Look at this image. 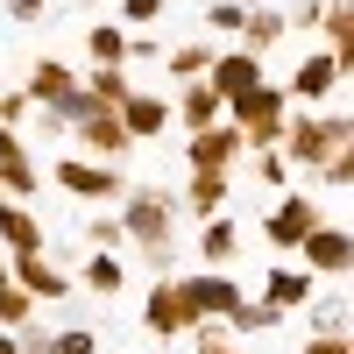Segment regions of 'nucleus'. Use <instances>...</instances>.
Instances as JSON below:
<instances>
[{
	"mask_svg": "<svg viewBox=\"0 0 354 354\" xmlns=\"http://www.w3.org/2000/svg\"><path fill=\"white\" fill-rule=\"evenodd\" d=\"M113 220H121V241L142 248V262H149L156 277H177V198L156 192V185H128L121 205H113Z\"/></svg>",
	"mask_w": 354,
	"mask_h": 354,
	"instance_id": "obj_1",
	"label": "nucleus"
},
{
	"mask_svg": "<svg viewBox=\"0 0 354 354\" xmlns=\"http://www.w3.org/2000/svg\"><path fill=\"white\" fill-rule=\"evenodd\" d=\"M347 142H354V121H347V113H290V121H283V142H277V156H283L290 170H305V177H312L333 149H347Z\"/></svg>",
	"mask_w": 354,
	"mask_h": 354,
	"instance_id": "obj_2",
	"label": "nucleus"
},
{
	"mask_svg": "<svg viewBox=\"0 0 354 354\" xmlns=\"http://www.w3.org/2000/svg\"><path fill=\"white\" fill-rule=\"evenodd\" d=\"M283 121H290V100H283L277 78H262L255 93L227 100V128L241 135V149H277V142H283Z\"/></svg>",
	"mask_w": 354,
	"mask_h": 354,
	"instance_id": "obj_3",
	"label": "nucleus"
},
{
	"mask_svg": "<svg viewBox=\"0 0 354 354\" xmlns=\"http://www.w3.org/2000/svg\"><path fill=\"white\" fill-rule=\"evenodd\" d=\"M57 192H71L78 205H121V192H128V177L113 170V163H93V156H57Z\"/></svg>",
	"mask_w": 354,
	"mask_h": 354,
	"instance_id": "obj_4",
	"label": "nucleus"
},
{
	"mask_svg": "<svg viewBox=\"0 0 354 354\" xmlns=\"http://www.w3.org/2000/svg\"><path fill=\"white\" fill-rule=\"evenodd\" d=\"M177 298H185V319H227L248 290L234 283L227 270H192V277H177ZM185 333H192V326H185Z\"/></svg>",
	"mask_w": 354,
	"mask_h": 354,
	"instance_id": "obj_5",
	"label": "nucleus"
},
{
	"mask_svg": "<svg viewBox=\"0 0 354 354\" xmlns=\"http://www.w3.org/2000/svg\"><path fill=\"white\" fill-rule=\"evenodd\" d=\"M340 85H347V64H340V57L305 50V57H298V71H290V85H283V100H290V106H305V113H319V100H333Z\"/></svg>",
	"mask_w": 354,
	"mask_h": 354,
	"instance_id": "obj_6",
	"label": "nucleus"
},
{
	"mask_svg": "<svg viewBox=\"0 0 354 354\" xmlns=\"http://www.w3.org/2000/svg\"><path fill=\"white\" fill-rule=\"evenodd\" d=\"M298 270H312V277H347V262H354V241H347V227L340 220H319L305 241H298Z\"/></svg>",
	"mask_w": 354,
	"mask_h": 354,
	"instance_id": "obj_7",
	"label": "nucleus"
},
{
	"mask_svg": "<svg viewBox=\"0 0 354 354\" xmlns=\"http://www.w3.org/2000/svg\"><path fill=\"white\" fill-rule=\"evenodd\" d=\"M312 227H319V205H312V192H283V198L270 205V220H262V241H270V248H298Z\"/></svg>",
	"mask_w": 354,
	"mask_h": 354,
	"instance_id": "obj_8",
	"label": "nucleus"
},
{
	"mask_svg": "<svg viewBox=\"0 0 354 354\" xmlns=\"http://www.w3.org/2000/svg\"><path fill=\"white\" fill-rule=\"evenodd\" d=\"M8 283H15V290H28L36 305L71 298V270H64V262H50V255H15V262H8Z\"/></svg>",
	"mask_w": 354,
	"mask_h": 354,
	"instance_id": "obj_9",
	"label": "nucleus"
},
{
	"mask_svg": "<svg viewBox=\"0 0 354 354\" xmlns=\"http://www.w3.org/2000/svg\"><path fill=\"white\" fill-rule=\"evenodd\" d=\"M142 326H149L156 340H185V298H177V277H156L149 290H142Z\"/></svg>",
	"mask_w": 354,
	"mask_h": 354,
	"instance_id": "obj_10",
	"label": "nucleus"
},
{
	"mask_svg": "<svg viewBox=\"0 0 354 354\" xmlns=\"http://www.w3.org/2000/svg\"><path fill=\"white\" fill-rule=\"evenodd\" d=\"M241 156H248V149H241V135H234L227 121H213V128H198V135L185 142V163H192V170H234Z\"/></svg>",
	"mask_w": 354,
	"mask_h": 354,
	"instance_id": "obj_11",
	"label": "nucleus"
},
{
	"mask_svg": "<svg viewBox=\"0 0 354 354\" xmlns=\"http://www.w3.org/2000/svg\"><path fill=\"white\" fill-rule=\"evenodd\" d=\"M205 85L220 93V106H227V100H241V93H255V85H262V57H248L241 43H234L227 57H213V71H205Z\"/></svg>",
	"mask_w": 354,
	"mask_h": 354,
	"instance_id": "obj_12",
	"label": "nucleus"
},
{
	"mask_svg": "<svg viewBox=\"0 0 354 354\" xmlns=\"http://www.w3.org/2000/svg\"><path fill=\"white\" fill-rule=\"evenodd\" d=\"M21 93H28V106H57V100L78 93V71L64 64V57H36L28 78H21Z\"/></svg>",
	"mask_w": 354,
	"mask_h": 354,
	"instance_id": "obj_13",
	"label": "nucleus"
},
{
	"mask_svg": "<svg viewBox=\"0 0 354 354\" xmlns=\"http://www.w3.org/2000/svg\"><path fill=\"white\" fill-rule=\"evenodd\" d=\"M0 248H8V262H15V255H50L43 220L28 213V205H15V198H0Z\"/></svg>",
	"mask_w": 354,
	"mask_h": 354,
	"instance_id": "obj_14",
	"label": "nucleus"
},
{
	"mask_svg": "<svg viewBox=\"0 0 354 354\" xmlns=\"http://www.w3.org/2000/svg\"><path fill=\"white\" fill-rule=\"evenodd\" d=\"M113 113H121L128 142H149V135H163V128H170V100H156V93H128Z\"/></svg>",
	"mask_w": 354,
	"mask_h": 354,
	"instance_id": "obj_15",
	"label": "nucleus"
},
{
	"mask_svg": "<svg viewBox=\"0 0 354 354\" xmlns=\"http://www.w3.org/2000/svg\"><path fill=\"white\" fill-rule=\"evenodd\" d=\"M262 305H277V312L312 305V270H298V262H277V270L262 277Z\"/></svg>",
	"mask_w": 354,
	"mask_h": 354,
	"instance_id": "obj_16",
	"label": "nucleus"
},
{
	"mask_svg": "<svg viewBox=\"0 0 354 354\" xmlns=\"http://www.w3.org/2000/svg\"><path fill=\"white\" fill-rule=\"evenodd\" d=\"M234 255H241V227H234L227 213H213L198 227V262H205V270H227Z\"/></svg>",
	"mask_w": 354,
	"mask_h": 354,
	"instance_id": "obj_17",
	"label": "nucleus"
},
{
	"mask_svg": "<svg viewBox=\"0 0 354 354\" xmlns=\"http://www.w3.org/2000/svg\"><path fill=\"white\" fill-rule=\"evenodd\" d=\"M319 36H326V57H340V64L354 71V0H326Z\"/></svg>",
	"mask_w": 354,
	"mask_h": 354,
	"instance_id": "obj_18",
	"label": "nucleus"
},
{
	"mask_svg": "<svg viewBox=\"0 0 354 354\" xmlns=\"http://www.w3.org/2000/svg\"><path fill=\"white\" fill-rule=\"evenodd\" d=\"M85 290H93V298H121L128 290V262L121 255H106V248H85Z\"/></svg>",
	"mask_w": 354,
	"mask_h": 354,
	"instance_id": "obj_19",
	"label": "nucleus"
},
{
	"mask_svg": "<svg viewBox=\"0 0 354 354\" xmlns=\"http://www.w3.org/2000/svg\"><path fill=\"white\" fill-rule=\"evenodd\" d=\"M283 36H290V28H283V8H248V21H241V50H248V57H270Z\"/></svg>",
	"mask_w": 354,
	"mask_h": 354,
	"instance_id": "obj_20",
	"label": "nucleus"
},
{
	"mask_svg": "<svg viewBox=\"0 0 354 354\" xmlns=\"http://www.w3.org/2000/svg\"><path fill=\"white\" fill-rule=\"evenodd\" d=\"M170 113H177V121H185L192 135H198V128H213V121H227V106H220V93H213L205 78H198V85H185V100H177Z\"/></svg>",
	"mask_w": 354,
	"mask_h": 354,
	"instance_id": "obj_21",
	"label": "nucleus"
},
{
	"mask_svg": "<svg viewBox=\"0 0 354 354\" xmlns=\"http://www.w3.org/2000/svg\"><path fill=\"white\" fill-rule=\"evenodd\" d=\"M213 57H220L213 43H170V50H163V64H170L177 85H198L205 71H213Z\"/></svg>",
	"mask_w": 354,
	"mask_h": 354,
	"instance_id": "obj_22",
	"label": "nucleus"
},
{
	"mask_svg": "<svg viewBox=\"0 0 354 354\" xmlns=\"http://www.w3.org/2000/svg\"><path fill=\"white\" fill-rule=\"evenodd\" d=\"M227 192H234V185H227V170H192V185H185V205H192L198 220H213L220 205H227Z\"/></svg>",
	"mask_w": 354,
	"mask_h": 354,
	"instance_id": "obj_23",
	"label": "nucleus"
},
{
	"mask_svg": "<svg viewBox=\"0 0 354 354\" xmlns=\"http://www.w3.org/2000/svg\"><path fill=\"white\" fill-rule=\"evenodd\" d=\"M85 57L93 64H128V28L121 21H93L85 28Z\"/></svg>",
	"mask_w": 354,
	"mask_h": 354,
	"instance_id": "obj_24",
	"label": "nucleus"
},
{
	"mask_svg": "<svg viewBox=\"0 0 354 354\" xmlns=\"http://www.w3.org/2000/svg\"><path fill=\"white\" fill-rule=\"evenodd\" d=\"M220 326H227V333H277V326H283V312H277V305H262V298H241V305L220 319Z\"/></svg>",
	"mask_w": 354,
	"mask_h": 354,
	"instance_id": "obj_25",
	"label": "nucleus"
},
{
	"mask_svg": "<svg viewBox=\"0 0 354 354\" xmlns=\"http://www.w3.org/2000/svg\"><path fill=\"white\" fill-rule=\"evenodd\" d=\"M78 85H85V93H93L100 106H121V100L135 93V85H128V64H93V71H85Z\"/></svg>",
	"mask_w": 354,
	"mask_h": 354,
	"instance_id": "obj_26",
	"label": "nucleus"
},
{
	"mask_svg": "<svg viewBox=\"0 0 354 354\" xmlns=\"http://www.w3.org/2000/svg\"><path fill=\"white\" fill-rule=\"evenodd\" d=\"M312 177H319V192H347V185H354V142H347V149H333Z\"/></svg>",
	"mask_w": 354,
	"mask_h": 354,
	"instance_id": "obj_27",
	"label": "nucleus"
},
{
	"mask_svg": "<svg viewBox=\"0 0 354 354\" xmlns=\"http://www.w3.org/2000/svg\"><path fill=\"white\" fill-rule=\"evenodd\" d=\"M28 312H36V298H28V290H15V283H0V333L28 326Z\"/></svg>",
	"mask_w": 354,
	"mask_h": 354,
	"instance_id": "obj_28",
	"label": "nucleus"
},
{
	"mask_svg": "<svg viewBox=\"0 0 354 354\" xmlns=\"http://www.w3.org/2000/svg\"><path fill=\"white\" fill-rule=\"evenodd\" d=\"M43 354H100V333L93 326H64V333H50Z\"/></svg>",
	"mask_w": 354,
	"mask_h": 354,
	"instance_id": "obj_29",
	"label": "nucleus"
},
{
	"mask_svg": "<svg viewBox=\"0 0 354 354\" xmlns=\"http://www.w3.org/2000/svg\"><path fill=\"white\" fill-rule=\"evenodd\" d=\"M241 21H248L241 0H213V8H205V28H213V36H241Z\"/></svg>",
	"mask_w": 354,
	"mask_h": 354,
	"instance_id": "obj_30",
	"label": "nucleus"
},
{
	"mask_svg": "<svg viewBox=\"0 0 354 354\" xmlns=\"http://www.w3.org/2000/svg\"><path fill=\"white\" fill-rule=\"evenodd\" d=\"M85 248L121 255V220H113V213H93V220H85Z\"/></svg>",
	"mask_w": 354,
	"mask_h": 354,
	"instance_id": "obj_31",
	"label": "nucleus"
},
{
	"mask_svg": "<svg viewBox=\"0 0 354 354\" xmlns=\"http://www.w3.org/2000/svg\"><path fill=\"white\" fill-rule=\"evenodd\" d=\"M248 156H255V185H290V163L277 149H248Z\"/></svg>",
	"mask_w": 354,
	"mask_h": 354,
	"instance_id": "obj_32",
	"label": "nucleus"
},
{
	"mask_svg": "<svg viewBox=\"0 0 354 354\" xmlns=\"http://www.w3.org/2000/svg\"><path fill=\"white\" fill-rule=\"evenodd\" d=\"M312 333H347V298H319V312H312Z\"/></svg>",
	"mask_w": 354,
	"mask_h": 354,
	"instance_id": "obj_33",
	"label": "nucleus"
},
{
	"mask_svg": "<svg viewBox=\"0 0 354 354\" xmlns=\"http://www.w3.org/2000/svg\"><path fill=\"white\" fill-rule=\"evenodd\" d=\"M163 8H170V0H121V8H113V15H121L128 28H149V21H156Z\"/></svg>",
	"mask_w": 354,
	"mask_h": 354,
	"instance_id": "obj_34",
	"label": "nucleus"
},
{
	"mask_svg": "<svg viewBox=\"0 0 354 354\" xmlns=\"http://www.w3.org/2000/svg\"><path fill=\"white\" fill-rule=\"evenodd\" d=\"M28 113H36V106H28V93H21V85H15V93H0V128H21Z\"/></svg>",
	"mask_w": 354,
	"mask_h": 354,
	"instance_id": "obj_35",
	"label": "nucleus"
},
{
	"mask_svg": "<svg viewBox=\"0 0 354 354\" xmlns=\"http://www.w3.org/2000/svg\"><path fill=\"white\" fill-rule=\"evenodd\" d=\"M319 15H326V0H298V8H283V28H319Z\"/></svg>",
	"mask_w": 354,
	"mask_h": 354,
	"instance_id": "obj_36",
	"label": "nucleus"
},
{
	"mask_svg": "<svg viewBox=\"0 0 354 354\" xmlns=\"http://www.w3.org/2000/svg\"><path fill=\"white\" fill-rule=\"evenodd\" d=\"M149 57H163V43L149 28H128V64H149Z\"/></svg>",
	"mask_w": 354,
	"mask_h": 354,
	"instance_id": "obj_37",
	"label": "nucleus"
},
{
	"mask_svg": "<svg viewBox=\"0 0 354 354\" xmlns=\"http://www.w3.org/2000/svg\"><path fill=\"white\" fill-rule=\"evenodd\" d=\"M298 354H347V333H305Z\"/></svg>",
	"mask_w": 354,
	"mask_h": 354,
	"instance_id": "obj_38",
	"label": "nucleus"
},
{
	"mask_svg": "<svg viewBox=\"0 0 354 354\" xmlns=\"http://www.w3.org/2000/svg\"><path fill=\"white\" fill-rule=\"evenodd\" d=\"M0 15H15V21H36V15H43V0H0Z\"/></svg>",
	"mask_w": 354,
	"mask_h": 354,
	"instance_id": "obj_39",
	"label": "nucleus"
},
{
	"mask_svg": "<svg viewBox=\"0 0 354 354\" xmlns=\"http://www.w3.org/2000/svg\"><path fill=\"white\" fill-rule=\"evenodd\" d=\"M198 354H248V347H234V340H213V347H198Z\"/></svg>",
	"mask_w": 354,
	"mask_h": 354,
	"instance_id": "obj_40",
	"label": "nucleus"
},
{
	"mask_svg": "<svg viewBox=\"0 0 354 354\" xmlns=\"http://www.w3.org/2000/svg\"><path fill=\"white\" fill-rule=\"evenodd\" d=\"M0 354H21V347H15V333H0Z\"/></svg>",
	"mask_w": 354,
	"mask_h": 354,
	"instance_id": "obj_41",
	"label": "nucleus"
},
{
	"mask_svg": "<svg viewBox=\"0 0 354 354\" xmlns=\"http://www.w3.org/2000/svg\"><path fill=\"white\" fill-rule=\"evenodd\" d=\"M241 8H270V0H241Z\"/></svg>",
	"mask_w": 354,
	"mask_h": 354,
	"instance_id": "obj_42",
	"label": "nucleus"
},
{
	"mask_svg": "<svg viewBox=\"0 0 354 354\" xmlns=\"http://www.w3.org/2000/svg\"><path fill=\"white\" fill-rule=\"evenodd\" d=\"M0 283H8V255H0Z\"/></svg>",
	"mask_w": 354,
	"mask_h": 354,
	"instance_id": "obj_43",
	"label": "nucleus"
}]
</instances>
